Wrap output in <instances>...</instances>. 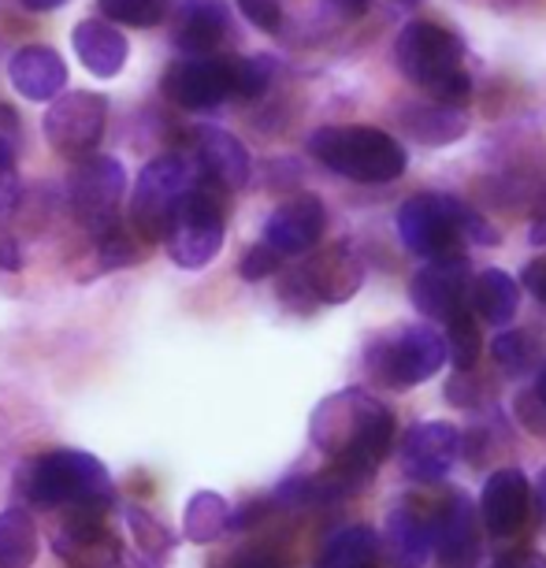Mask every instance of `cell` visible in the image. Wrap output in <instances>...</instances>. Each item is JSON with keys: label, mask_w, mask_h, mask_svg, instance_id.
<instances>
[{"label": "cell", "mask_w": 546, "mask_h": 568, "mask_svg": "<svg viewBox=\"0 0 546 568\" xmlns=\"http://www.w3.org/2000/svg\"><path fill=\"white\" fill-rule=\"evenodd\" d=\"M313 443L331 457V465L350 471L357 484H368L391 454L394 413L361 387L338 390L316 405Z\"/></svg>", "instance_id": "1"}, {"label": "cell", "mask_w": 546, "mask_h": 568, "mask_svg": "<svg viewBox=\"0 0 546 568\" xmlns=\"http://www.w3.org/2000/svg\"><path fill=\"white\" fill-rule=\"evenodd\" d=\"M16 495L30 506H101L115 498L109 468L82 449H52L30 457L16 471Z\"/></svg>", "instance_id": "2"}, {"label": "cell", "mask_w": 546, "mask_h": 568, "mask_svg": "<svg viewBox=\"0 0 546 568\" xmlns=\"http://www.w3.org/2000/svg\"><path fill=\"white\" fill-rule=\"evenodd\" d=\"M394 60H398V71L405 79L421 85L424 93H432L435 101L465 109L473 82H468L462 60V41L449 34L446 27L416 19L394 41Z\"/></svg>", "instance_id": "3"}, {"label": "cell", "mask_w": 546, "mask_h": 568, "mask_svg": "<svg viewBox=\"0 0 546 568\" xmlns=\"http://www.w3.org/2000/svg\"><path fill=\"white\" fill-rule=\"evenodd\" d=\"M309 153L353 182H391L410 164L398 138L376 126H320L309 138Z\"/></svg>", "instance_id": "4"}, {"label": "cell", "mask_w": 546, "mask_h": 568, "mask_svg": "<svg viewBox=\"0 0 546 568\" xmlns=\"http://www.w3.org/2000/svg\"><path fill=\"white\" fill-rule=\"evenodd\" d=\"M223 190L212 186V182L198 179L190 186V194L171 209L168 216V227H164V242L168 245V256L175 261L179 267L186 272H198L216 261V253L223 250Z\"/></svg>", "instance_id": "5"}, {"label": "cell", "mask_w": 546, "mask_h": 568, "mask_svg": "<svg viewBox=\"0 0 546 568\" xmlns=\"http://www.w3.org/2000/svg\"><path fill=\"white\" fill-rule=\"evenodd\" d=\"M364 364L391 390L421 387V383H427L446 364V338L427 324L398 327L387 338L368 342Z\"/></svg>", "instance_id": "6"}, {"label": "cell", "mask_w": 546, "mask_h": 568, "mask_svg": "<svg viewBox=\"0 0 546 568\" xmlns=\"http://www.w3.org/2000/svg\"><path fill=\"white\" fill-rule=\"evenodd\" d=\"M364 283V264L346 242H335L327 250H316L297 272L286 275L280 286V297L297 313L313 305H342L361 291Z\"/></svg>", "instance_id": "7"}, {"label": "cell", "mask_w": 546, "mask_h": 568, "mask_svg": "<svg viewBox=\"0 0 546 568\" xmlns=\"http://www.w3.org/2000/svg\"><path fill=\"white\" fill-rule=\"evenodd\" d=\"M201 175H198V164L186 156H156L153 164L142 168L138 175V186L131 194V227L142 234V239L153 245L164 239V227H168V216L171 209L179 205L182 197L190 194Z\"/></svg>", "instance_id": "8"}, {"label": "cell", "mask_w": 546, "mask_h": 568, "mask_svg": "<svg viewBox=\"0 0 546 568\" xmlns=\"http://www.w3.org/2000/svg\"><path fill=\"white\" fill-rule=\"evenodd\" d=\"M104 123H109V101L101 93H60L46 112V142L63 160H82L101 145Z\"/></svg>", "instance_id": "9"}, {"label": "cell", "mask_w": 546, "mask_h": 568, "mask_svg": "<svg viewBox=\"0 0 546 568\" xmlns=\"http://www.w3.org/2000/svg\"><path fill=\"white\" fill-rule=\"evenodd\" d=\"M123 194H127V171L112 156H98V153L82 156L68 179L71 212L90 231H101L112 220H120Z\"/></svg>", "instance_id": "10"}, {"label": "cell", "mask_w": 546, "mask_h": 568, "mask_svg": "<svg viewBox=\"0 0 546 568\" xmlns=\"http://www.w3.org/2000/svg\"><path fill=\"white\" fill-rule=\"evenodd\" d=\"M398 234L405 250L424 256V261H438V256L462 253V231L454 223L446 194H416L398 209Z\"/></svg>", "instance_id": "11"}, {"label": "cell", "mask_w": 546, "mask_h": 568, "mask_svg": "<svg viewBox=\"0 0 546 568\" xmlns=\"http://www.w3.org/2000/svg\"><path fill=\"white\" fill-rule=\"evenodd\" d=\"M160 90L171 104L186 112L220 109L231 98V57H186L171 63Z\"/></svg>", "instance_id": "12"}, {"label": "cell", "mask_w": 546, "mask_h": 568, "mask_svg": "<svg viewBox=\"0 0 546 568\" xmlns=\"http://www.w3.org/2000/svg\"><path fill=\"white\" fill-rule=\"evenodd\" d=\"M52 546L71 568H112L120 561L101 506H63V520L52 528Z\"/></svg>", "instance_id": "13"}, {"label": "cell", "mask_w": 546, "mask_h": 568, "mask_svg": "<svg viewBox=\"0 0 546 568\" xmlns=\"http://www.w3.org/2000/svg\"><path fill=\"white\" fill-rule=\"evenodd\" d=\"M410 297L427 320L446 324L449 316H457L462 308H468L465 305V297H468V261L462 253L427 261V267H421L416 278H413Z\"/></svg>", "instance_id": "14"}, {"label": "cell", "mask_w": 546, "mask_h": 568, "mask_svg": "<svg viewBox=\"0 0 546 568\" xmlns=\"http://www.w3.org/2000/svg\"><path fill=\"white\" fill-rule=\"evenodd\" d=\"M462 454V432L446 420H424L416 424L402 443V471L413 484H435Z\"/></svg>", "instance_id": "15"}, {"label": "cell", "mask_w": 546, "mask_h": 568, "mask_svg": "<svg viewBox=\"0 0 546 568\" xmlns=\"http://www.w3.org/2000/svg\"><path fill=\"white\" fill-rule=\"evenodd\" d=\"M324 227H327L324 201L313 194H297L291 201H283V205L267 216L264 242L280 256H305L324 239Z\"/></svg>", "instance_id": "16"}, {"label": "cell", "mask_w": 546, "mask_h": 568, "mask_svg": "<svg viewBox=\"0 0 546 568\" xmlns=\"http://www.w3.org/2000/svg\"><path fill=\"white\" fill-rule=\"evenodd\" d=\"M435 568H476L479 561V531L473 501L465 495H446L435 509Z\"/></svg>", "instance_id": "17"}, {"label": "cell", "mask_w": 546, "mask_h": 568, "mask_svg": "<svg viewBox=\"0 0 546 568\" xmlns=\"http://www.w3.org/2000/svg\"><path fill=\"white\" fill-rule=\"evenodd\" d=\"M528 506L532 487L520 468H498L484 484V495H479V517H484V528L495 539L520 535V528L528 524Z\"/></svg>", "instance_id": "18"}, {"label": "cell", "mask_w": 546, "mask_h": 568, "mask_svg": "<svg viewBox=\"0 0 546 568\" xmlns=\"http://www.w3.org/2000/svg\"><path fill=\"white\" fill-rule=\"evenodd\" d=\"M194 164L198 175L220 186L223 194L242 190L250 182V153L239 138L220 131V126H201L194 134Z\"/></svg>", "instance_id": "19"}, {"label": "cell", "mask_w": 546, "mask_h": 568, "mask_svg": "<svg viewBox=\"0 0 546 568\" xmlns=\"http://www.w3.org/2000/svg\"><path fill=\"white\" fill-rule=\"evenodd\" d=\"M8 79L27 101H52L68 85V63L49 45H23L8 60Z\"/></svg>", "instance_id": "20"}, {"label": "cell", "mask_w": 546, "mask_h": 568, "mask_svg": "<svg viewBox=\"0 0 546 568\" xmlns=\"http://www.w3.org/2000/svg\"><path fill=\"white\" fill-rule=\"evenodd\" d=\"M231 34V12L223 0H182L175 45L190 57H212Z\"/></svg>", "instance_id": "21"}, {"label": "cell", "mask_w": 546, "mask_h": 568, "mask_svg": "<svg viewBox=\"0 0 546 568\" xmlns=\"http://www.w3.org/2000/svg\"><path fill=\"white\" fill-rule=\"evenodd\" d=\"M71 41H74V52H79V60L93 74H101V79H112V74H120L127 57H131V45H127V38L109 23V19H82V23L71 30Z\"/></svg>", "instance_id": "22"}, {"label": "cell", "mask_w": 546, "mask_h": 568, "mask_svg": "<svg viewBox=\"0 0 546 568\" xmlns=\"http://www.w3.org/2000/svg\"><path fill=\"white\" fill-rule=\"evenodd\" d=\"M435 517H427L421 506H398L387 520V550L398 568H421L432 554Z\"/></svg>", "instance_id": "23"}, {"label": "cell", "mask_w": 546, "mask_h": 568, "mask_svg": "<svg viewBox=\"0 0 546 568\" xmlns=\"http://www.w3.org/2000/svg\"><path fill=\"white\" fill-rule=\"evenodd\" d=\"M402 126L405 134L413 138V142L421 145H454L457 138L468 134V120L462 109H454V104H443V101H432V104H410V109H402Z\"/></svg>", "instance_id": "24"}, {"label": "cell", "mask_w": 546, "mask_h": 568, "mask_svg": "<svg viewBox=\"0 0 546 568\" xmlns=\"http://www.w3.org/2000/svg\"><path fill=\"white\" fill-rule=\"evenodd\" d=\"M473 308L495 327L509 324V320L517 316V308H520L517 278L506 275L502 267H487V272H479V278L473 283Z\"/></svg>", "instance_id": "25"}, {"label": "cell", "mask_w": 546, "mask_h": 568, "mask_svg": "<svg viewBox=\"0 0 546 568\" xmlns=\"http://www.w3.org/2000/svg\"><path fill=\"white\" fill-rule=\"evenodd\" d=\"M380 557V535L364 524L342 528L324 542V550L316 557V568H372Z\"/></svg>", "instance_id": "26"}, {"label": "cell", "mask_w": 546, "mask_h": 568, "mask_svg": "<svg viewBox=\"0 0 546 568\" xmlns=\"http://www.w3.org/2000/svg\"><path fill=\"white\" fill-rule=\"evenodd\" d=\"M38 561L34 517L19 506L0 509V568H30Z\"/></svg>", "instance_id": "27"}, {"label": "cell", "mask_w": 546, "mask_h": 568, "mask_svg": "<svg viewBox=\"0 0 546 568\" xmlns=\"http://www.w3.org/2000/svg\"><path fill=\"white\" fill-rule=\"evenodd\" d=\"M93 242H98V261L104 272H115V267H131L145 256L149 242L138 234L131 223L112 220L109 227L93 231Z\"/></svg>", "instance_id": "28"}, {"label": "cell", "mask_w": 546, "mask_h": 568, "mask_svg": "<svg viewBox=\"0 0 546 568\" xmlns=\"http://www.w3.org/2000/svg\"><path fill=\"white\" fill-rule=\"evenodd\" d=\"M231 524V509L228 501L212 490H198L194 498L186 501V517H182V531H186L190 542H212L228 531Z\"/></svg>", "instance_id": "29"}, {"label": "cell", "mask_w": 546, "mask_h": 568, "mask_svg": "<svg viewBox=\"0 0 546 568\" xmlns=\"http://www.w3.org/2000/svg\"><path fill=\"white\" fill-rule=\"evenodd\" d=\"M175 8V0H98V12L109 23H123V27H138L149 30L156 23H164Z\"/></svg>", "instance_id": "30"}, {"label": "cell", "mask_w": 546, "mask_h": 568, "mask_svg": "<svg viewBox=\"0 0 546 568\" xmlns=\"http://www.w3.org/2000/svg\"><path fill=\"white\" fill-rule=\"evenodd\" d=\"M446 357L454 361L457 372H473L479 357V327L468 308H462L457 316L446 320Z\"/></svg>", "instance_id": "31"}, {"label": "cell", "mask_w": 546, "mask_h": 568, "mask_svg": "<svg viewBox=\"0 0 546 568\" xmlns=\"http://www.w3.org/2000/svg\"><path fill=\"white\" fill-rule=\"evenodd\" d=\"M275 63L267 57H231V98L256 101L267 93Z\"/></svg>", "instance_id": "32"}, {"label": "cell", "mask_w": 546, "mask_h": 568, "mask_svg": "<svg viewBox=\"0 0 546 568\" xmlns=\"http://www.w3.org/2000/svg\"><path fill=\"white\" fill-rule=\"evenodd\" d=\"M491 353H495L498 368L506 375H524L539 364V346H535V338L524 335V331H506V335H498Z\"/></svg>", "instance_id": "33"}, {"label": "cell", "mask_w": 546, "mask_h": 568, "mask_svg": "<svg viewBox=\"0 0 546 568\" xmlns=\"http://www.w3.org/2000/svg\"><path fill=\"white\" fill-rule=\"evenodd\" d=\"M123 517H127V524H131V531H134V542L142 546V550L149 554V557H168L171 554V546H175V535H171L164 524H156L149 513H142L138 506H123Z\"/></svg>", "instance_id": "34"}, {"label": "cell", "mask_w": 546, "mask_h": 568, "mask_svg": "<svg viewBox=\"0 0 546 568\" xmlns=\"http://www.w3.org/2000/svg\"><path fill=\"white\" fill-rule=\"evenodd\" d=\"M449 212H454V223H457V231H462L465 242H479V245H495L498 242V231L491 227V223L479 216L476 209H468L465 201L449 197Z\"/></svg>", "instance_id": "35"}, {"label": "cell", "mask_w": 546, "mask_h": 568, "mask_svg": "<svg viewBox=\"0 0 546 568\" xmlns=\"http://www.w3.org/2000/svg\"><path fill=\"white\" fill-rule=\"evenodd\" d=\"M19 201V175H16V142L0 134V216L16 209Z\"/></svg>", "instance_id": "36"}, {"label": "cell", "mask_w": 546, "mask_h": 568, "mask_svg": "<svg viewBox=\"0 0 546 568\" xmlns=\"http://www.w3.org/2000/svg\"><path fill=\"white\" fill-rule=\"evenodd\" d=\"M280 264H283V256L275 253L267 242H261V245H253V250L242 256L239 272H242L245 283H261V278H267V275L280 272Z\"/></svg>", "instance_id": "37"}, {"label": "cell", "mask_w": 546, "mask_h": 568, "mask_svg": "<svg viewBox=\"0 0 546 568\" xmlns=\"http://www.w3.org/2000/svg\"><path fill=\"white\" fill-rule=\"evenodd\" d=\"M239 12L250 19L264 34H280L283 30V4L280 0H239Z\"/></svg>", "instance_id": "38"}, {"label": "cell", "mask_w": 546, "mask_h": 568, "mask_svg": "<svg viewBox=\"0 0 546 568\" xmlns=\"http://www.w3.org/2000/svg\"><path fill=\"white\" fill-rule=\"evenodd\" d=\"M446 398L462 409H476L479 405V383L473 379V372H457L454 379L446 383Z\"/></svg>", "instance_id": "39"}, {"label": "cell", "mask_w": 546, "mask_h": 568, "mask_svg": "<svg viewBox=\"0 0 546 568\" xmlns=\"http://www.w3.org/2000/svg\"><path fill=\"white\" fill-rule=\"evenodd\" d=\"M517 416L520 424L535 435H546V405L539 402V394H520L517 398Z\"/></svg>", "instance_id": "40"}, {"label": "cell", "mask_w": 546, "mask_h": 568, "mask_svg": "<svg viewBox=\"0 0 546 568\" xmlns=\"http://www.w3.org/2000/svg\"><path fill=\"white\" fill-rule=\"evenodd\" d=\"M524 291H528L535 302L546 305V256H535V261L524 264Z\"/></svg>", "instance_id": "41"}, {"label": "cell", "mask_w": 546, "mask_h": 568, "mask_svg": "<svg viewBox=\"0 0 546 568\" xmlns=\"http://www.w3.org/2000/svg\"><path fill=\"white\" fill-rule=\"evenodd\" d=\"M223 568H286L275 554H261V550H245V554H234Z\"/></svg>", "instance_id": "42"}, {"label": "cell", "mask_w": 546, "mask_h": 568, "mask_svg": "<svg viewBox=\"0 0 546 568\" xmlns=\"http://www.w3.org/2000/svg\"><path fill=\"white\" fill-rule=\"evenodd\" d=\"M495 568H546V557L535 550H513L506 557H498Z\"/></svg>", "instance_id": "43"}, {"label": "cell", "mask_w": 546, "mask_h": 568, "mask_svg": "<svg viewBox=\"0 0 546 568\" xmlns=\"http://www.w3.org/2000/svg\"><path fill=\"white\" fill-rule=\"evenodd\" d=\"M23 267V253L12 239H0V272H19Z\"/></svg>", "instance_id": "44"}, {"label": "cell", "mask_w": 546, "mask_h": 568, "mask_svg": "<svg viewBox=\"0 0 546 568\" xmlns=\"http://www.w3.org/2000/svg\"><path fill=\"white\" fill-rule=\"evenodd\" d=\"M532 245H546V201L539 209H535V220H532Z\"/></svg>", "instance_id": "45"}, {"label": "cell", "mask_w": 546, "mask_h": 568, "mask_svg": "<svg viewBox=\"0 0 546 568\" xmlns=\"http://www.w3.org/2000/svg\"><path fill=\"white\" fill-rule=\"evenodd\" d=\"M331 8H338L342 16H364L368 12V0H327Z\"/></svg>", "instance_id": "46"}, {"label": "cell", "mask_w": 546, "mask_h": 568, "mask_svg": "<svg viewBox=\"0 0 546 568\" xmlns=\"http://www.w3.org/2000/svg\"><path fill=\"white\" fill-rule=\"evenodd\" d=\"M19 4H23L27 12H52V8L68 4V0H19Z\"/></svg>", "instance_id": "47"}, {"label": "cell", "mask_w": 546, "mask_h": 568, "mask_svg": "<svg viewBox=\"0 0 546 568\" xmlns=\"http://www.w3.org/2000/svg\"><path fill=\"white\" fill-rule=\"evenodd\" d=\"M535 495H539V509H543V517H546V468H543L539 484H535Z\"/></svg>", "instance_id": "48"}, {"label": "cell", "mask_w": 546, "mask_h": 568, "mask_svg": "<svg viewBox=\"0 0 546 568\" xmlns=\"http://www.w3.org/2000/svg\"><path fill=\"white\" fill-rule=\"evenodd\" d=\"M535 394H539V402L546 405V368L539 372V379H535Z\"/></svg>", "instance_id": "49"}, {"label": "cell", "mask_w": 546, "mask_h": 568, "mask_svg": "<svg viewBox=\"0 0 546 568\" xmlns=\"http://www.w3.org/2000/svg\"><path fill=\"white\" fill-rule=\"evenodd\" d=\"M402 4H421V0H402Z\"/></svg>", "instance_id": "50"}]
</instances>
